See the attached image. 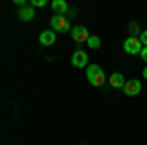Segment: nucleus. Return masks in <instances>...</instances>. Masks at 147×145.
<instances>
[{"label": "nucleus", "mask_w": 147, "mask_h": 145, "mask_svg": "<svg viewBox=\"0 0 147 145\" xmlns=\"http://www.w3.org/2000/svg\"><path fill=\"white\" fill-rule=\"evenodd\" d=\"M86 78H88V82L92 86H102L106 82V75H104L102 67L100 65H94V63L86 67Z\"/></svg>", "instance_id": "nucleus-1"}, {"label": "nucleus", "mask_w": 147, "mask_h": 145, "mask_svg": "<svg viewBox=\"0 0 147 145\" xmlns=\"http://www.w3.org/2000/svg\"><path fill=\"white\" fill-rule=\"evenodd\" d=\"M51 30L53 32H59V34H67V32H73L71 28V20L67 16H53L51 18Z\"/></svg>", "instance_id": "nucleus-2"}, {"label": "nucleus", "mask_w": 147, "mask_h": 145, "mask_svg": "<svg viewBox=\"0 0 147 145\" xmlns=\"http://www.w3.org/2000/svg\"><path fill=\"white\" fill-rule=\"evenodd\" d=\"M141 49H143V43H141V39L136 37V35H129L124 41V51L127 55H137V53H141Z\"/></svg>", "instance_id": "nucleus-3"}, {"label": "nucleus", "mask_w": 147, "mask_h": 145, "mask_svg": "<svg viewBox=\"0 0 147 145\" xmlns=\"http://www.w3.org/2000/svg\"><path fill=\"white\" fill-rule=\"evenodd\" d=\"M71 37H73L75 43H86L88 37H90V34H88V30H86L84 26H75L73 32H71Z\"/></svg>", "instance_id": "nucleus-4"}, {"label": "nucleus", "mask_w": 147, "mask_h": 145, "mask_svg": "<svg viewBox=\"0 0 147 145\" xmlns=\"http://www.w3.org/2000/svg\"><path fill=\"white\" fill-rule=\"evenodd\" d=\"M71 63H73V67H77V69L88 67V55H86V51L77 49V51L73 53V57H71Z\"/></svg>", "instance_id": "nucleus-5"}, {"label": "nucleus", "mask_w": 147, "mask_h": 145, "mask_svg": "<svg viewBox=\"0 0 147 145\" xmlns=\"http://www.w3.org/2000/svg\"><path fill=\"white\" fill-rule=\"evenodd\" d=\"M141 92V82L137 80V78H129V80H125V86H124V94L125 96H136Z\"/></svg>", "instance_id": "nucleus-6"}, {"label": "nucleus", "mask_w": 147, "mask_h": 145, "mask_svg": "<svg viewBox=\"0 0 147 145\" xmlns=\"http://www.w3.org/2000/svg\"><path fill=\"white\" fill-rule=\"evenodd\" d=\"M57 41V34L53 30H45V32H41L39 34V43L43 45V47H49V45H53Z\"/></svg>", "instance_id": "nucleus-7"}, {"label": "nucleus", "mask_w": 147, "mask_h": 145, "mask_svg": "<svg viewBox=\"0 0 147 145\" xmlns=\"http://www.w3.org/2000/svg\"><path fill=\"white\" fill-rule=\"evenodd\" d=\"M18 18L22 20V22H32L35 18V10H34V6H24V8H20L18 10Z\"/></svg>", "instance_id": "nucleus-8"}, {"label": "nucleus", "mask_w": 147, "mask_h": 145, "mask_svg": "<svg viewBox=\"0 0 147 145\" xmlns=\"http://www.w3.org/2000/svg\"><path fill=\"white\" fill-rule=\"evenodd\" d=\"M51 8L55 12V16H65V14H69V10H71L65 0H53V2H51Z\"/></svg>", "instance_id": "nucleus-9"}, {"label": "nucleus", "mask_w": 147, "mask_h": 145, "mask_svg": "<svg viewBox=\"0 0 147 145\" xmlns=\"http://www.w3.org/2000/svg\"><path fill=\"white\" fill-rule=\"evenodd\" d=\"M108 80H110V86H114V88H124L125 86V78L122 73H112Z\"/></svg>", "instance_id": "nucleus-10"}, {"label": "nucleus", "mask_w": 147, "mask_h": 145, "mask_svg": "<svg viewBox=\"0 0 147 145\" xmlns=\"http://www.w3.org/2000/svg\"><path fill=\"white\" fill-rule=\"evenodd\" d=\"M86 43H88V47H90V49H98L102 41H100V37H98V35H90Z\"/></svg>", "instance_id": "nucleus-11"}, {"label": "nucleus", "mask_w": 147, "mask_h": 145, "mask_svg": "<svg viewBox=\"0 0 147 145\" xmlns=\"http://www.w3.org/2000/svg\"><path fill=\"white\" fill-rule=\"evenodd\" d=\"M30 6H43V8H45L47 6V0H32V2H30Z\"/></svg>", "instance_id": "nucleus-12"}, {"label": "nucleus", "mask_w": 147, "mask_h": 145, "mask_svg": "<svg viewBox=\"0 0 147 145\" xmlns=\"http://www.w3.org/2000/svg\"><path fill=\"white\" fill-rule=\"evenodd\" d=\"M139 39H141V43H143V47H147V30H143V32H141V35H139Z\"/></svg>", "instance_id": "nucleus-13"}, {"label": "nucleus", "mask_w": 147, "mask_h": 145, "mask_svg": "<svg viewBox=\"0 0 147 145\" xmlns=\"http://www.w3.org/2000/svg\"><path fill=\"white\" fill-rule=\"evenodd\" d=\"M137 34L141 35V30H139V26H136V24H131V35H136V37H137Z\"/></svg>", "instance_id": "nucleus-14"}, {"label": "nucleus", "mask_w": 147, "mask_h": 145, "mask_svg": "<svg viewBox=\"0 0 147 145\" xmlns=\"http://www.w3.org/2000/svg\"><path fill=\"white\" fill-rule=\"evenodd\" d=\"M139 57L143 59V63H147V47H143V49H141V53H139Z\"/></svg>", "instance_id": "nucleus-15"}, {"label": "nucleus", "mask_w": 147, "mask_h": 145, "mask_svg": "<svg viewBox=\"0 0 147 145\" xmlns=\"http://www.w3.org/2000/svg\"><path fill=\"white\" fill-rule=\"evenodd\" d=\"M143 78H147V67L143 69Z\"/></svg>", "instance_id": "nucleus-16"}, {"label": "nucleus", "mask_w": 147, "mask_h": 145, "mask_svg": "<svg viewBox=\"0 0 147 145\" xmlns=\"http://www.w3.org/2000/svg\"><path fill=\"white\" fill-rule=\"evenodd\" d=\"M82 145H84V143H82Z\"/></svg>", "instance_id": "nucleus-17"}]
</instances>
